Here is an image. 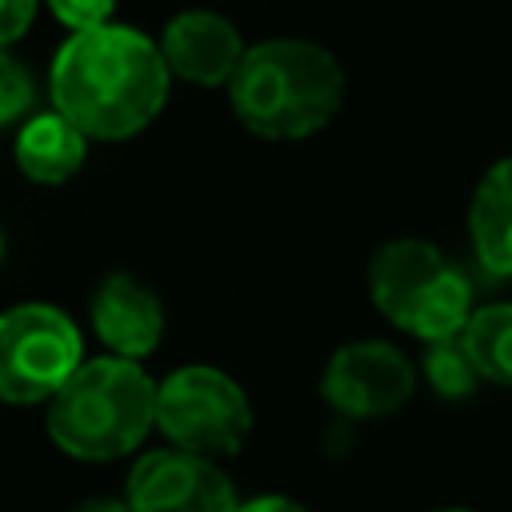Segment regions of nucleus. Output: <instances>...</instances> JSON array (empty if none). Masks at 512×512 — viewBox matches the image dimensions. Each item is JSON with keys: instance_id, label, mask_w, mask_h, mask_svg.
I'll list each match as a JSON object with an SVG mask.
<instances>
[{"instance_id": "20e7f679", "label": "nucleus", "mask_w": 512, "mask_h": 512, "mask_svg": "<svg viewBox=\"0 0 512 512\" xmlns=\"http://www.w3.org/2000/svg\"><path fill=\"white\" fill-rule=\"evenodd\" d=\"M368 296L388 324L416 340L464 332L476 308L464 268L416 236H400L376 248L368 260Z\"/></svg>"}, {"instance_id": "f3484780", "label": "nucleus", "mask_w": 512, "mask_h": 512, "mask_svg": "<svg viewBox=\"0 0 512 512\" xmlns=\"http://www.w3.org/2000/svg\"><path fill=\"white\" fill-rule=\"evenodd\" d=\"M36 8H40V0H0V44L4 48L16 44L32 28Z\"/></svg>"}, {"instance_id": "1a4fd4ad", "label": "nucleus", "mask_w": 512, "mask_h": 512, "mask_svg": "<svg viewBox=\"0 0 512 512\" xmlns=\"http://www.w3.org/2000/svg\"><path fill=\"white\" fill-rule=\"evenodd\" d=\"M240 28L212 8H184L160 32V52L172 76L196 88H220L232 80L244 56Z\"/></svg>"}, {"instance_id": "2eb2a0df", "label": "nucleus", "mask_w": 512, "mask_h": 512, "mask_svg": "<svg viewBox=\"0 0 512 512\" xmlns=\"http://www.w3.org/2000/svg\"><path fill=\"white\" fill-rule=\"evenodd\" d=\"M32 104H36V80H32L28 64L16 60L0 44V128H12L20 120H28Z\"/></svg>"}, {"instance_id": "0eeeda50", "label": "nucleus", "mask_w": 512, "mask_h": 512, "mask_svg": "<svg viewBox=\"0 0 512 512\" xmlns=\"http://www.w3.org/2000/svg\"><path fill=\"white\" fill-rule=\"evenodd\" d=\"M420 384V368L392 340H348L340 344L324 372L320 396L336 416L348 420H384L400 412Z\"/></svg>"}, {"instance_id": "6e6552de", "label": "nucleus", "mask_w": 512, "mask_h": 512, "mask_svg": "<svg viewBox=\"0 0 512 512\" xmlns=\"http://www.w3.org/2000/svg\"><path fill=\"white\" fill-rule=\"evenodd\" d=\"M124 500L132 512H236V488L216 456L188 448H152L136 456Z\"/></svg>"}, {"instance_id": "f03ea898", "label": "nucleus", "mask_w": 512, "mask_h": 512, "mask_svg": "<svg viewBox=\"0 0 512 512\" xmlns=\"http://www.w3.org/2000/svg\"><path fill=\"white\" fill-rule=\"evenodd\" d=\"M228 88L236 120L264 140H304L344 104V68L316 40L276 36L248 44Z\"/></svg>"}, {"instance_id": "423d86ee", "label": "nucleus", "mask_w": 512, "mask_h": 512, "mask_svg": "<svg viewBox=\"0 0 512 512\" xmlns=\"http://www.w3.org/2000/svg\"><path fill=\"white\" fill-rule=\"evenodd\" d=\"M84 336L76 320L44 300L12 304L0 312V400L48 404L56 388L80 368Z\"/></svg>"}, {"instance_id": "a211bd4d", "label": "nucleus", "mask_w": 512, "mask_h": 512, "mask_svg": "<svg viewBox=\"0 0 512 512\" xmlns=\"http://www.w3.org/2000/svg\"><path fill=\"white\" fill-rule=\"evenodd\" d=\"M236 512H312L308 504L292 500V496H280V492H264V496H252V500H240Z\"/></svg>"}, {"instance_id": "f257e3e1", "label": "nucleus", "mask_w": 512, "mask_h": 512, "mask_svg": "<svg viewBox=\"0 0 512 512\" xmlns=\"http://www.w3.org/2000/svg\"><path fill=\"white\" fill-rule=\"evenodd\" d=\"M172 72L160 40L128 24H96L72 32L48 68V96L88 140H128L144 132L164 100Z\"/></svg>"}, {"instance_id": "7ed1b4c3", "label": "nucleus", "mask_w": 512, "mask_h": 512, "mask_svg": "<svg viewBox=\"0 0 512 512\" xmlns=\"http://www.w3.org/2000/svg\"><path fill=\"white\" fill-rule=\"evenodd\" d=\"M44 428L64 456L84 464L132 456L156 428V380L116 352L80 360L48 400Z\"/></svg>"}, {"instance_id": "6ab92c4d", "label": "nucleus", "mask_w": 512, "mask_h": 512, "mask_svg": "<svg viewBox=\"0 0 512 512\" xmlns=\"http://www.w3.org/2000/svg\"><path fill=\"white\" fill-rule=\"evenodd\" d=\"M68 512H132V504L124 496H88V500L72 504Z\"/></svg>"}, {"instance_id": "aec40b11", "label": "nucleus", "mask_w": 512, "mask_h": 512, "mask_svg": "<svg viewBox=\"0 0 512 512\" xmlns=\"http://www.w3.org/2000/svg\"><path fill=\"white\" fill-rule=\"evenodd\" d=\"M436 512H472V508H436Z\"/></svg>"}, {"instance_id": "dca6fc26", "label": "nucleus", "mask_w": 512, "mask_h": 512, "mask_svg": "<svg viewBox=\"0 0 512 512\" xmlns=\"http://www.w3.org/2000/svg\"><path fill=\"white\" fill-rule=\"evenodd\" d=\"M44 4H48V12H52L68 32L108 24L112 12H116V0H44Z\"/></svg>"}, {"instance_id": "412c9836", "label": "nucleus", "mask_w": 512, "mask_h": 512, "mask_svg": "<svg viewBox=\"0 0 512 512\" xmlns=\"http://www.w3.org/2000/svg\"><path fill=\"white\" fill-rule=\"evenodd\" d=\"M0 260H4V228H0Z\"/></svg>"}, {"instance_id": "ddd939ff", "label": "nucleus", "mask_w": 512, "mask_h": 512, "mask_svg": "<svg viewBox=\"0 0 512 512\" xmlns=\"http://www.w3.org/2000/svg\"><path fill=\"white\" fill-rule=\"evenodd\" d=\"M460 340L484 384L512 388V300L472 308Z\"/></svg>"}, {"instance_id": "9b49d317", "label": "nucleus", "mask_w": 512, "mask_h": 512, "mask_svg": "<svg viewBox=\"0 0 512 512\" xmlns=\"http://www.w3.org/2000/svg\"><path fill=\"white\" fill-rule=\"evenodd\" d=\"M12 152H16V168L32 184H64L84 168L88 136L60 108H52V112H36L20 120Z\"/></svg>"}, {"instance_id": "4468645a", "label": "nucleus", "mask_w": 512, "mask_h": 512, "mask_svg": "<svg viewBox=\"0 0 512 512\" xmlns=\"http://www.w3.org/2000/svg\"><path fill=\"white\" fill-rule=\"evenodd\" d=\"M420 372L432 384V392L444 396V400H468L484 384V376L476 372V364H472L460 332L456 336H440V340H424Z\"/></svg>"}, {"instance_id": "39448f33", "label": "nucleus", "mask_w": 512, "mask_h": 512, "mask_svg": "<svg viewBox=\"0 0 512 512\" xmlns=\"http://www.w3.org/2000/svg\"><path fill=\"white\" fill-rule=\"evenodd\" d=\"M156 428L176 448L236 456L252 436V400L228 372L184 364L156 384Z\"/></svg>"}, {"instance_id": "9d476101", "label": "nucleus", "mask_w": 512, "mask_h": 512, "mask_svg": "<svg viewBox=\"0 0 512 512\" xmlns=\"http://www.w3.org/2000/svg\"><path fill=\"white\" fill-rule=\"evenodd\" d=\"M88 320H92L100 344L128 360L152 356L164 336V304L132 272L100 276V284L92 288V300H88Z\"/></svg>"}, {"instance_id": "f8f14e48", "label": "nucleus", "mask_w": 512, "mask_h": 512, "mask_svg": "<svg viewBox=\"0 0 512 512\" xmlns=\"http://www.w3.org/2000/svg\"><path fill=\"white\" fill-rule=\"evenodd\" d=\"M468 236L488 276L512 280V156L496 160L468 204Z\"/></svg>"}]
</instances>
